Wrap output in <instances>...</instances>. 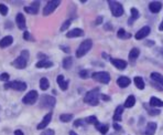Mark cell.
I'll use <instances>...</instances> for the list:
<instances>
[{
    "instance_id": "cell-15",
    "label": "cell",
    "mask_w": 163,
    "mask_h": 135,
    "mask_svg": "<svg viewBox=\"0 0 163 135\" xmlns=\"http://www.w3.org/2000/svg\"><path fill=\"white\" fill-rule=\"evenodd\" d=\"M16 23L19 29L24 30V29H25V18H24V15L18 13L16 17Z\"/></svg>"
},
{
    "instance_id": "cell-25",
    "label": "cell",
    "mask_w": 163,
    "mask_h": 135,
    "mask_svg": "<svg viewBox=\"0 0 163 135\" xmlns=\"http://www.w3.org/2000/svg\"><path fill=\"white\" fill-rule=\"evenodd\" d=\"M151 79L154 82H156L158 84L163 86V75L162 74L158 73V72H153V73H151Z\"/></svg>"
},
{
    "instance_id": "cell-8",
    "label": "cell",
    "mask_w": 163,
    "mask_h": 135,
    "mask_svg": "<svg viewBox=\"0 0 163 135\" xmlns=\"http://www.w3.org/2000/svg\"><path fill=\"white\" fill-rule=\"evenodd\" d=\"M38 97H39L38 92H36L35 90H32V91H30V92L27 93V94L24 95L23 99H22V102H23L24 104H29V105L33 104V103L36 102Z\"/></svg>"
},
{
    "instance_id": "cell-1",
    "label": "cell",
    "mask_w": 163,
    "mask_h": 135,
    "mask_svg": "<svg viewBox=\"0 0 163 135\" xmlns=\"http://www.w3.org/2000/svg\"><path fill=\"white\" fill-rule=\"evenodd\" d=\"M99 89H94L90 92L86 93L85 97H84V102L87 103L90 105H93V106H96L99 103Z\"/></svg>"
},
{
    "instance_id": "cell-46",
    "label": "cell",
    "mask_w": 163,
    "mask_h": 135,
    "mask_svg": "<svg viewBox=\"0 0 163 135\" xmlns=\"http://www.w3.org/2000/svg\"><path fill=\"white\" fill-rule=\"evenodd\" d=\"M104 29H105V30H113V27H111L110 23H106L105 26H104Z\"/></svg>"
},
{
    "instance_id": "cell-13",
    "label": "cell",
    "mask_w": 163,
    "mask_h": 135,
    "mask_svg": "<svg viewBox=\"0 0 163 135\" xmlns=\"http://www.w3.org/2000/svg\"><path fill=\"white\" fill-rule=\"evenodd\" d=\"M151 32V29H150V27H148V26H146V27L141 28L138 32L136 33V39L137 40H141V39L146 38L149 33Z\"/></svg>"
},
{
    "instance_id": "cell-45",
    "label": "cell",
    "mask_w": 163,
    "mask_h": 135,
    "mask_svg": "<svg viewBox=\"0 0 163 135\" xmlns=\"http://www.w3.org/2000/svg\"><path fill=\"white\" fill-rule=\"evenodd\" d=\"M38 57H39L40 61H42V60H47V57L45 55V54H43V53H39L38 54Z\"/></svg>"
},
{
    "instance_id": "cell-16",
    "label": "cell",
    "mask_w": 163,
    "mask_h": 135,
    "mask_svg": "<svg viewBox=\"0 0 163 135\" xmlns=\"http://www.w3.org/2000/svg\"><path fill=\"white\" fill-rule=\"evenodd\" d=\"M56 82H57V84L60 85L61 90H63V91H66V90H67L70 82L64 80V75H63V74H60V75L56 77Z\"/></svg>"
},
{
    "instance_id": "cell-34",
    "label": "cell",
    "mask_w": 163,
    "mask_h": 135,
    "mask_svg": "<svg viewBox=\"0 0 163 135\" xmlns=\"http://www.w3.org/2000/svg\"><path fill=\"white\" fill-rule=\"evenodd\" d=\"M85 122H86V124H95L97 122V117L95 115L88 116V117H86L85 119Z\"/></svg>"
},
{
    "instance_id": "cell-30",
    "label": "cell",
    "mask_w": 163,
    "mask_h": 135,
    "mask_svg": "<svg viewBox=\"0 0 163 135\" xmlns=\"http://www.w3.org/2000/svg\"><path fill=\"white\" fill-rule=\"evenodd\" d=\"M49 86H50V82L47 80V77H42L41 80H40V89L42 90V91H47L49 89Z\"/></svg>"
},
{
    "instance_id": "cell-28",
    "label": "cell",
    "mask_w": 163,
    "mask_h": 135,
    "mask_svg": "<svg viewBox=\"0 0 163 135\" xmlns=\"http://www.w3.org/2000/svg\"><path fill=\"white\" fill-rule=\"evenodd\" d=\"M133 82H135V84H136V86L138 88L139 90H143L144 86H146V84H144V81L143 79L141 77H136L135 79H133Z\"/></svg>"
},
{
    "instance_id": "cell-43",
    "label": "cell",
    "mask_w": 163,
    "mask_h": 135,
    "mask_svg": "<svg viewBox=\"0 0 163 135\" xmlns=\"http://www.w3.org/2000/svg\"><path fill=\"white\" fill-rule=\"evenodd\" d=\"M101 23H103V17H101V15H99V17H97L96 21H95V24H96V26H98V24H101Z\"/></svg>"
},
{
    "instance_id": "cell-6",
    "label": "cell",
    "mask_w": 163,
    "mask_h": 135,
    "mask_svg": "<svg viewBox=\"0 0 163 135\" xmlns=\"http://www.w3.org/2000/svg\"><path fill=\"white\" fill-rule=\"evenodd\" d=\"M92 77H93V79L95 81L104 83V84H108L109 82H110V74L108 72H105V71L95 72V73H93Z\"/></svg>"
},
{
    "instance_id": "cell-51",
    "label": "cell",
    "mask_w": 163,
    "mask_h": 135,
    "mask_svg": "<svg viewBox=\"0 0 163 135\" xmlns=\"http://www.w3.org/2000/svg\"><path fill=\"white\" fill-rule=\"evenodd\" d=\"M154 44V41H152V40H150V42H147V46H153Z\"/></svg>"
},
{
    "instance_id": "cell-20",
    "label": "cell",
    "mask_w": 163,
    "mask_h": 135,
    "mask_svg": "<svg viewBox=\"0 0 163 135\" xmlns=\"http://www.w3.org/2000/svg\"><path fill=\"white\" fill-rule=\"evenodd\" d=\"M122 113H124V106H122V105H119V106L116 108L115 114H114V117H113L114 121H116V123L121 121V115H122Z\"/></svg>"
},
{
    "instance_id": "cell-18",
    "label": "cell",
    "mask_w": 163,
    "mask_h": 135,
    "mask_svg": "<svg viewBox=\"0 0 163 135\" xmlns=\"http://www.w3.org/2000/svg\"><path fill=\"white\" fill-rule=\"evenodd\" d=\"M13 42V38L11 35H7L0 40V48H7V46H11Z\"/></svg>"
},
{
    "instance_id": "cell-38",
    "label": "cell",
    "mask_w": 163,
    "mask_h": 135,
    "mask_svg": "<svg viewBox=\"0 0 163 135\" xmlns=\"http://www.w3.org/2000/svg\"><path fill=\"white\" fill-rule=\"evenodd\" d=\"M79 77L82 79H87L88 77V71L87 70H81L79 71Z\"/></svg>"
},
{
    "instance_id": "cell-41",
    "label": "cell",
    "mask_w": 163,
    "mask_h": 135,
    "mask_svg": "<svg viewBox=\"0 0 163 135\" xmlns=\"http://www.w3.org/2000/svg\"><path fill=\"white\" fill-rule=\"evenodd\" d=\"M60 49L61 50H63L65 53H70L71 52V49L68 48V46H60Z\"/></svg>"
},
{
    "instance_id": "cell-54",
    "label": "cell",
    "mask_w": 163,
    "mask_h": 135,
    "mask_svg": "<svg viewBox=\"0 0 163 135\" xmlns=\"http://www.w3.org/2000/svg\"><path fill=\"white\" fill-rule=\"evenodd\" d=\"M0 112H1V106H0Z\"/></svg>"
},
{
    "instance_id": "cell-48",
    "label": "cell",
    "mask_w": 163,
    "mask_h": 135,
    "mask_svg": "<svg viewBox=\"0 0 163 135\" xmlns=\"http://www.w3.org/2000/svg\"><path fill=\"white\" fill-rule=\"evenodd\" d=\"M100 97H101V99H103L104 101H109V100H110V97H107V95H104V94H100Z\"/></svg>"
},
{
    "instance_id": "cell-52",
    "label": "cell",
    "mask_w": 163,
    "mask_h": 135,
    "mask_svg": "<svg viewBox=\"0 0 163 135\" xmlns=\"http://www.w3.org/2000/svg\"><path fill=\"white\" fill-rule=\"evenodd\" d=\"M70 135H77V134H76V133H75L74 131H71L70 132Z\"/></svg>"
},
{
    "instance_id": "cell-9",
    "label": "cell",
    "mask_w": 163,
    "mask_h": 135,
    "mask_svg": "<svg viewBox=\"0 0 163 135\" xmlns=\"http://www.w3.org/2000/svg\"><path fill=\"white\" fill-rule=\"evenodd\" d=\"M60 4H61V1H58V0H52V1H49V2L47 4V6L44 7V9H43V15H51V13L54 11L55 9H56Z\"/></svg>"
},
{
    "instance_id": "cell-40",
    "label": "cell",
    "mask_w": 163,
    "mask_h": 135,
    "mask_svg": "<svg viewBox=\"0 0 163 135\" xmlns=\"http://www.w3.org/2000/svg\"><path fill=\"white\" fill-rule=\"evenodd\" d=\"M148 113L150 114V115H159L160 114V111L159 110H149Z\"/></svg>"
},
{
    "instance_id": "cell-49",
    "label": "cell",
    "mask_w": 163,
    "mask_h": 135,
    "mask_svg": "<svg viewBox=\"0 0 163 135\" xmlns=\"http://www.w3.org/2000/svg\"><path fill=\"white\" fill-rule=\"evenodd\" d=\"M15 135H24L23 132L21 131V130H17L16 132H15Z\"/></svg>"
},
{
    "instance_id": "cell-10",
    "label": "cell",
    "mask_w": 163,
    "mask_h": 135,
    "mask_svg": "<svg viewBox=\"0 0 163 135\" xmlns=\"http://www.w3.org/2000/svg\"><path fill=\"white\" fill-rule=\"evenodd\" d=\"M110 62L115 68H117L118 70H124L127 68V61L121 60V59H110Z\"/></svg>"
},
{
    "instance_id": "cell-11",
    "label": "cell",
    "mask_w": 163,
    "mask_h": 135,
    "mask_svg": "<svg viewBox=\"0 0 163 135\" xmlns=\"http://www.w3.org/2000/svg\"><path fill=\"white\" fill-rule=\"evenodd\" d=\"M39 8H40V2L39 1H34V2H32V4L30 7H24V11L30 13V15H36L39 12Z\"/></svg>"
},
{
    "instance_id": "cell-50",
    "label": "cell",
    "mask_w": 163,
    "mask_h": 135,
    "mask_svg": "<svg viewBox=\"0 0 163 135\" xmlns=\"http://www.w3.org/2000/svg\"><path fill=\"white\" fill-rule=\"evenodd\" d=\"M159 30L160 31H163V20H162V22H161V24L159 26Z\"/></svg>"
},
{
    "instance_id": "cell-47",
    "label": "cell",
    "mask_w": 163,
    "mask_h": 135,
    "mask_svg": "<svg viewBox=\"0 0 163 135\" xmlns=\"http://www.w3.org/2000/svg\"><path fill=\"white\" fill-rule=\"evenodd\" d=\"M23 39H24V40H29V39H30V33H29L28 31H24V33H23Z\"/></svg>"
},
{
    "instance_id": "cell-53",
    "label": "cell",
    "mask_w": 163,
    "mask_h": 135,
    "mask_svg": "<svg viewBox=\"0 0 163 135\" xmlns=\"http://www.w3.org/2000/svg\"><path fill=\"white\" fill-rule=\"evenodd\" d=\"M101 55H103L104 58H108V54H106V53H103V54H101Z\"/></svg>"
},
{
    "instance_id": "cell-27",
    "label": "cell",
    "mask_w": 163,
    "mask_h": 135,
    "mask_svg": "<svg viewBox=\"0 0 163 135\" xmlns=\"http://www.w3.org/2000/svg\"><path fill=\"white\" fill-rule=\"evenodd\" d=\"M140 54V50L138 48H133L131 49V51L129 52V59H130V61H136L138 57H139Z\"/></svg>"
},
{
    "instance_id": "cell-7",
    "label": "cell",
    "mask_w": 163,
    "mask_h": 135,
    "mask_svg": "<svg viewBox=\"0 0 163 135\" xmlns=\"http://www.w3.org/2000/svg\"><path fill=\"white\" fill-rule=\"evenodd\" d=\"M27 83L25 82H21V81H11V82H7L4 84V89H12L16 90V91H24L27 90Z\"/></svg>"
},
{
    "instance_id": "cell-37",
    "label": "cell",
    "mask_w": 163,
    "mask_h": 135,
    "mask_svg": "<svg viewBox=\"0 0 163 135\" xmlns=\"http://www.w3.org/2000/svg\"><path fill=\"white\" fill-rule=\"evenodd\" d=\"M86 124L85 120H81V119H78V120H76L75 122H74V126L75 128H78V126H84Z\"/></svg>"
},
{
    "instance_id": "cell-22",
    "label": "cell",
    "mask_w": 163,
    "mask_h": 135,
    "mask_svg": "<svg viewBox=\"0 0 163 135\" xmlns=\"http://www.w3.org/2000/svg\"><path fill=\"white\" fill-rule=\"evenodd\" d=\"M130 12H131V17H130V18H129V20H128V24H129V26H131L132 22H133L135 20H137L140 17L139 11H138V9H136V8H131Z\"/></svg>"
},
{
    "instance_id": "cell-26",
    "label": "cell",
    "mask_w": 163,
    "mask_h": 135,
    "mask_svg": "<svg viewBox=\"0 0 163 135\" xmlns=\"http://www.w3.org/2000/svg\"><path fill=\"white\" fill-rule=\"evenodd\" d=\"M150 105L153 106V108H162L163 106V101L159 100L158 97H152L151 99H150Z\"/></svg>"
},
{
    "instance_id": "cell-32",
    "label": "cell",
    "mask_w": 163,
    "mask_h": 135,
    "mask_svg": "<svg viewBox=\"0 0 163 135\" xmlns=\"http://www.w3.org/2000/svg\"><path fill=\"white\" fill-rule=\"evenodd\" d=\"M73 117H74L73 114H61L60 115V121L64 122V123H67V122L73 120Z\"/></svg>"
},
{
    "instance_id": "cell-14",
    "label": "cell",
    "mask_w": 163,
    "mask_h": 135,
    "mask_svg": "<svg viewBox=\"0 0 163 135\" xmlns=\"http://www.w3.org/2000/svg\"><path fill=\"white\" fill-rule=\"evenodd\" d=\"M52 112H50V113H47V115L43 117V120H42V122L38 125V130H44V128H47V125L50 124V122H51V120H52Z\"/></svg>"
},
{
    "instance_id": "cell-23",
    "label": "cell",
    "mask_w": 163,
    "mask_h": 135,
    "mask_svg": "<svg viewBox=\"0 0 163 135\" xmlns=\"http://www.w3.org/2000/svg\"><path fill=\"white\" fill-rule=\"evenodd\" d=\"M36 68H39V69H47V68H51V66H53V62L52 61H49V60H42V61H39L36 64H35Z\"/></svg>"
},
{
    "instance_id": "cell-35",
    "label": "cell",
    "mask_w": 163,
    "mask_h": 135,
    "mask_svg": "<svg viewBox=\"0 0 163 135\" xmlns=\"http://www.w3.org/2000/svg\"><path fill=\"white\" fill-rule=\"evenodd\" d=\"M0 13L2 15H7L8 13V7L4 6V4H0Z\"/></svg>"
},
{
    "instance_id": "cell-3",
    "label": "cell",
    "mask_w": 163,
    "mask_h": 135,
    "mask_svg": "<svg viewBox=\"0 0 163 135\" xmlns=\"http://www.w3.org/2000/svg\"><path fill=\"white\" fill-rule=\"evenodd\" d=\"M92 46H93V41H92L90 39H87V40H85V41H83V42L79 44V46L77 48L76 57H77V58L84 57L86 53L90 52V50L92 49Z\"/></svg>"
},
{
    "instance_id": "cell-4",
    "label": "cell",
    "mask_w": 163,
    "mask_h": 135,
    "mask_svg": "<svg viewBox=\"0 0 163 135\" xmlns=\"http://www.w3.org/2000/svg\"><path fill=\"white\" fill-rule=\"evenodd\" d=\"M108 4L109 7H110V10H111V13H113L114 17H121V15H124V7L121 6L119 2H117V1H113V0H109L108 1Z\"/></svg>"
},
{
    "instance_id": "cell-21",
    "label": "cell",
    "mask_w": 163,
    "mask_h": 135,
    "mask_svg": "<svg viewBox=\"0 0 163 135\" xmlns=\"http://www.w3.org/2000/svg\"><path fill=\"white\" fill-rule=\"evenodd\" d=\"M155 130H156V123L154 122L148 123L147 128H146V135H154Z\"/></svg>"
},
{
    "instance_id": "cell-24",
    "label": "cell",
    "mask_w": 163,
    "mask_h": 135,
    "mask_svg": "<svg viewBox=\"0 0 163 135\" xmlns=\"http://www.w3.org/2000/svg\"><path fill=\"white\" fill-rule=\"evenodd\" d=\"M95 128H96V130H98V131L100 132L101 134H106V133L108 132V125H107V124L99 123L98 121L95 123Z\"/></svg>"
},
{
    "instance_id": "cell-31",
    "label": "cell",
    "mask_w": 163,
    "mask_h": 135,
    "mask_svg": "<svg viewBox=\"0 0 163 135\" xmlns=\"http://www.w3.org/2000/svg\"><path fill=\"white\" fill-rule=\"evenodd\" d=\"M117 35H118V38L119 39H129L131 37V35L128 33V32H126L124 29H119L118 32H117Z\"/></svg>"
},
{
    "instance_id": "cell-42",
    "label": "cell",
    "mask_w": 163,
    "mask_h": 135,
    "mask_svg": "<svg viewBox=\"0 0 163 135\" xmlns=\"http://www.w3.org/2000/svg\"><path fill=\"white\" fill-rule=\"evenodd\" d=\"M0 79L2 80V81H8L9 80V74L8 73H2L0 75Z\"/></svg>"
},
{
    "instance_id": "cell-36",
    "label": "cell",
    "mask_w": 163,
    "mask_h": 135,
    "mask_svg": "<svg viewBox=\"0 0 163 135\" xmlns=\"http://www.w3.org/2000/svg\"><path fill=\"white\" fill-rule=\"evenodd\" d=\"M71 23H72V21H71V20H66L65 22L62 24V27H61V29H60V30H61V31L67 30V29H68V27L71 26Z\"/></svg>"
},
{
    "instance_id": "cell-5",
    "label": "cell",
    "mask_w": 163,
    "mask_h": 135,
    "mask_svg": "<svg viewBox=\"0 0 163 135\" xmlns=\"http://www.w3.org/2000/svg\"><path fill=\"white\" fill-rule=\"evenodd\" d=\"M56 104V100L55 97H51V95H43L40 100V106L44 108H54Z\"/></svg>"
},
{
    "instance_id": "cell-44",
    "label": "cell",
    "mask_w": 163,
    "mask_h": 135,
    "mask_svg": "<svg viewBox=\"0 0 163 135\" xmlns=\"http://www.w3.org/2000/svg\"><path fill=\"white\" fill-rule=\"evenodd\" d=\"M114 128H115L116 131H118V132H120L121 130H122V128H121V126H120V125H119L118 123H116V122L114 123Z\"/></svg>"
},
{
    "instance_id": "cell-39",
    "label": "cell",
    "mask_w": 163,
    "mask_h": 135,
    "mask_svg": "<svg viewBox=\"0 0 163 135\" xmlns=\"http://www.w3.org/2000/svg\"><path fill=\"white\" fill-rule=\"evenodd\" d=\"M41 135H55L54 130H45L44 132H42Z\"/></svg>"
},
{
    "instance_id": "cell-19",
    "label": "cell",
    "mask_w": 163,
    "mask_h": 135,
    "mask_svg": "<svg viewBox=\"0 0 163 135\" xmlns=\"http://www.w3.org/2000/svg\"><path fill=\"white\" fill-rule=\"evenodd\" d=\"M130 83H131V80L127 77H120L117 80V84L119 85L120 88H127Z\"/></svg>"
},
{
    "instance_id": "cell-12",
    "label": "cell",
    "mask_w": 163,
    "mask_h": 135,
    "mask_svg": "<svg viewBox=\"0 0 163 135\" xmlns=\"http://www.w3.org/2000/svg\"><path fill=\"white\" fill-rule=\"evenodd\" d=\"M84 35H85V32H84L83 29L75 28L73 30L68 31V32L66 33V37H67V38H78V37H83Z\"/></svg>"
},
{
    "instance_id": "cell-2",
    "label": "cell",
    "mask_w": 163,
    "mask_h": 135,
    "mask_svg": "<svg viewBox=\"0 0 163 135\" xmlns=\"http://www.w3.org/2000/svg\"><path fill=\"white\" fill-rule=\"evenodd\" d=\"M29 57H30L29 51H28V50H23L22 52H21V54H20L19 57H18V58H17L15 61L12 62V66H16L17 69H19V70L24 69V68L27 66Z\"/></svg>"
},
{
    "instance_id": "cell-33",
    "label": "cell",
    "mask_w": 163,
    "mask_h": 135,
    "mask_svg": "<svg viewBox=\"0 0 163 135\" xmlns=\"http://www.w3.org/2000/svg\"><path fill=\"white\" fill-rule=\"evenodd\" d=\"M73 64V59L71 58V57H67L63 60V68L64 69H70L71 66Z\"/></svg>"
},
{
    "instance_id": "cell-29",
    "label": "cell",
    "mask_w": 163,
    "mask_h": 135,
    "mask_svg": "<svg viewBox=\"0 0 163 135\" xmlns=\"http://www.w3.org/2000/svg\"><path fill=\"white\" fill-rule=\"evenodd\" d=\"M136 104V97H133V95H129L127 97V100L124 102V108H132L133 105Z\"/></svg>"
},
{
    "instance_id": "cell-17",
    "label": "cell",
    "mask_w": 163,
    "mask_h": 135,
    "mask_svg": "<svg viewBox=\"0 0 163 135\" xmlns=\"http://www.w3.org/2000/svg\"><path fill=\"white\" fill-rule=\"evenodd\" d=\"M161 8H162V4L159 1H152L149 4V9L152 13H158L161 10Z\"/></svg>"
}]
</instances>
